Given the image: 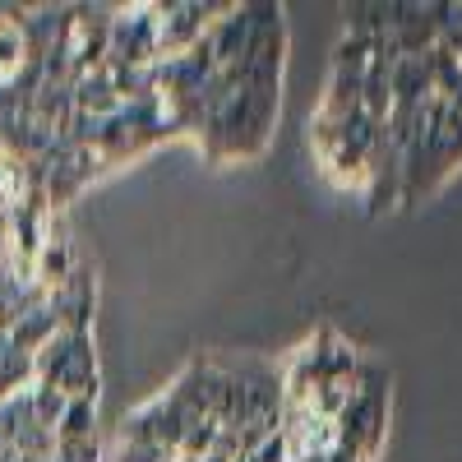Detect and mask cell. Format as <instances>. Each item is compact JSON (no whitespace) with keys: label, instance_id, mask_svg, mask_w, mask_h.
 <instances>
[{"label":"cell","instance_id":"obj_1","mask_svg":"<svg viewBox=\"0 0 462 462\" xmlns=\"http://www.w3.org/2000/svg\"><path fill=\"white\" fill-rule=\"evenodd\" d=\"M32 383H51L65 398H97V356L93 337L79 328H60L32 356Z\"/></svg>","mask_w":462,"mask_h":462},{"label":"cell","instance_id":"obj_2","mask_svg":"<svg viewBox=\"0 0 462 462\" xmlns=\"http://www.w3.org/2000/svg\"><path fill=\"white\" fill-rule=\"evenodd\" d=\"M158 56V10L152 5H130L111 10V32H106V69H152Z\"/></svg>","mask_w":462,"mask_h":462},{"label":"cell","instance_id":"obj_3","mask_svg":"<svg viewBox=\"0 0 462 462\" xmlns=\"http://www.w3.org/2000/svg\"><path fill=\"white\" fill-rule=\"evenodd\" d=\"M158 10V56L176 60L185 51H195L208 28L231 10V5H199V0H171V5H152Z\"/></svg>","mask_w":462,"mask_h":462},{"label":"cell","instance_id":"obj_4","mask_svg":"<svg viewBox=\"0 0 462 462\" xmlns=\"http://www.w3.org/2000/svg\"><path fill=\"white\" fill-rule=\"evenodd\" d=\"M47 305L56 310L60 328H79V333H88V315H93V278H88V268L79 263L56 291H47Z\"/></svg>","mask_w":462,"mask_h":462},{"label":"cell","instance_id":"obj_5","mask_svg":"<svg viewBox=\"0 0 462 462\" xmlns=\"http://www.w3.org/2000/svg\"><path fill=\"white\" fill-rule=\"evenodd\" d=\"M23 389H32V356L19 352L10 342V333H0V402L23 393Z\"/></svg>","mask_w":462,"mask_h":462},{"label":"cell","instance_id":"obj_6","mask_svg":"<svg viewBox=\"0 0 462 462\" xmlns=\"http://www.w3.org/2000/svg\"><path fill=\"white\" fill-rule=\"evenodd\" d=\"M23 65H28V37L19 19H0V84H10Z\"/></svg>","mask_w":462,"mask_h":462},{"label":"cell","instance_id":"obj_7","mask_svg":"<svg viewBox=\"0 0 462 462\" xmlns=\"http://www.w3.org/2000/svg\"><path fill=\"white\" fill-rule=\"evenodd\" d=\"M93 416H97V398H69L60 426H56V444H79L93 439Z\"/></svg>","mask_w":462,"mask_h":462},{"label":"cell","instance_id":"obj_8","mask_svg":"<svg viewBox=\"0 0 462 462\" xmlns=\"http://www.w3.org/2000/svg\"><path fill=\"white\" fill-rule=\"evenodd\" d=\"M28 402H32V416H37V426L56 435V426H60V416H65L69 398H65L60 389H51V383H32V389H28Z\"/></svg>","mask_w":462,"mask_h":462}]
</instances>
